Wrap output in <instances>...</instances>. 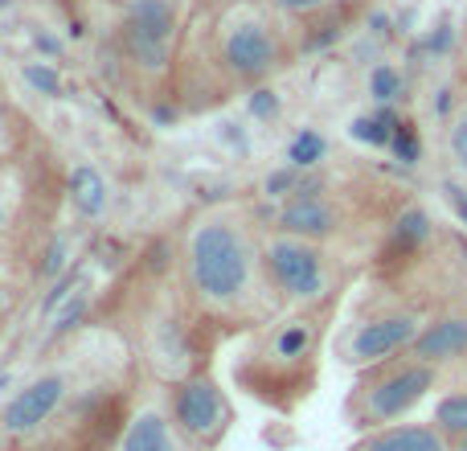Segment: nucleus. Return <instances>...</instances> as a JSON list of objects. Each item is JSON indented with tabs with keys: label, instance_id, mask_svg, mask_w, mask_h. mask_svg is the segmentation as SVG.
Returning <instances> with one entry per match:
<instances>
[{
	"label": "nucleus",
	"instance_id": "9",
	"mask_svg": "<svg viewBox=\"0 0 467 451\" xmlns=\"http://www.w3.org/2000/svg\"><path fill=\"white\" fill-rule=\"evenodd\" d=\"M431 308H422L414 296L386 279H369V288L353 299L345 320H337L332 332V357L345 370H369L378 362H389L398 353H410L427 324Z\"/></svg>",
	"mask_w": 467,
	"mask_h": 451
},
{
	"label": "nucleus",
	"instance_id": "22",
	"mask_svg": "<svg viewBox=\"0 0 467 451\" xmlns=\"http://www.w3.org/2000/svg\"><path fill=\"white\" fill-rule=\"evenodd\" d=\"M451 451H467V435H463V439H460V444H455Z\"/></svg>",
	"mask_w": 467,
	"mask_h": 451
},
{
	"label": "nucleus",
	"instance_id": "5",
	"mask_svg": "<svg viewBox=\"0 0 467 451\" xmlns=\"http://www.w3.org/2000/svg\"><path fill=\"white\" fill-rule=\"evenodd\" d=\"M197 0H82L103 82L136 111L172 99V70Z\"/></svg>",
	"mask_w": 467,
	"mask_h": 451
},
{
	"label": "nucleus",
	"instance_id": "21",
	"mask_svg": "<svg viewBox=\"0 0 467 451\" xmlns=\"http://www.w3.org/2000/svg\"><path fill=\"white\" fill-rule=\"evenodd\" d=\"M460 58H463V66H467V16H463V46H460Z\"/></svg>",
	"mask_w": 467,
	"mask_h": 451
},
{
	"label": "nucleus",
	"instance_id": "20",
	"mask_svg": "<svg viewBox=\"0 0 467 451\" xmlns=\"http://www.w3.org/2000/svg\"><path fill=\"white\" fill-rule=\"evenodd\" d=\"M21 291H25L21 279H8V275H0V341L8 337V329H13V320H16Z\"/></svg>",
	"mask_w": 467,
	"mask_h": 451
},
{
	"label": "nucleus",
	"instance_id": "18",
	"mask_svg": "<svg viewBox=\"0 0 467 451\" xmlns=\"http://www.w3.org/2000/svg\"><path fill=\"white\" fill-rule=\"evenodd\" d=\"M271 8H279L287 21H296L299 29L312 33L320 21H332L337 13H345V8L353 5H365V0H266Z\"/></svg>",
	"mask_w": 467,
	"mask_h": 451
},
{
	"label": "nucleus",
	"instance_id": "19",
	"mask_svg": "<svg viewBox=\"0 0 467 451\" xmlns=\"http://www.w3.org/2000/svg\"><path fill=\"white\" fill-rule=\"evenodd\" d=\"M431 423L443 431V439L451 447L460 444V439L467 435V390H447V394L435 403V414H431Z\"/></svg>",
	"mask_w": 467,
	"mask_h": 451
},
{
	"label": "nucleus",
	"instance_id": "12",
	"mask_svg": "<svg viewBox=\"0 0 467 451\" xmlns=\"http://www.w3.org/2000/svg\"><path fill=\"white\" fill-rule=\"evenodd\" d=\"M161 390H164V406H169L189 451H218L230 439L234 403H230V390L222 386L213 370L189 373L177 386H161Z\"/></svg>",
	"mask_w": 467,
	"mask_h": 451
},
{
	"label": "nucleus",
	"instance_id": "13",
	"mask_svg": "<svg viewBox=\"0 0 467 451\" xmlns=\"http://www.w3.org/2000/svg\"><path fill=\"white\" fill-rule=\"evenodd\" d=\"M414 357L439 365V370H463L467 365V296H455L447 304H439L427 316L419 341L410 349Z\"/></svg>",
	"mask_w": 467,
	"mask_h": 451
},
{
	"label": "nucleus",
	"instance_id": "15",
	"mask_svg": "<svg viewBox=\"0 0 467 451\" xmlns=\"http://www.w3.org/2000/svg\"><path fill=\"white\" fill-rule=\"evenodd\" d=\"M348 451H451V444H447L443 431H439L431 419L427 423L406 419V423H389V427L357 435Z\"/></svg>",
	"mask_w": 467,
	"mask_h": 451
},
{
	"label": "nucleus",
	"instance_id": "10",
	"mask_svg": "<svg viewBox=\"0 0 467 451\" xmlns=\"http://www.w3.org/2000/svg\"><path fill=\"white\" fill-rule=\"evenodd\" d=\"M369 267L337 246H324L304 234L266 226V279L275 288L279 308L307 304H345L353 283Z\"/></svg>",
	"mask_w": 467,
	"mask_h": 451
},
{
	"label": "nucleus",
	"instance_id": "14",
	"mask_svg": "<svg viewBox=\"0 0 467 451\" xmlns=\"http://www.w3.org/2000/svg\"><path fill=\"white\" fill-rule=\"evenodd\" d=\"M115 451H189L185 439H181V431H177V423H172L169 406H164L161 386L144 390V398H140L136 414H131L128 431H123V439Z\"/></svg>",
	"mask_w": 467,
	"mask_h": 451
},
{
	"label": "nucleus",
	"instance_id": "23",
	"mask_svg": "<svg viewBox=\"0 0 467 451\" xmlns=\"http://www.w3.org/2000/svg\"><path fill=\"white\" fill-rule=\"evenodd\" d=\"M197 5H205V0H197Z\"/></svg>",
	"mask_w": 467,
	"mask_h": 451
},
{
	"label": "nucleus",
	"instance_id": "3",
	"mask_svg": "<svg viewBox=\"0 0 467 451\" xmlns=\"http://www.w3.org/2000/svg\"><path fill=\"white\" fill-rule=\"evenodd\" d=\"M307 29L266 0H205L193 5L172 70V111L213 115L296 70Z\"/></svg>",
	"mask_w": 467,
	"mask_h": 451
},
{
	"label": "nucleus",
	"instance_id": "16",
	"mask_svg": "<svg viewBox=\"0 0 467 451\" xmlns=\"http://www.w3.org/2000/svg\"><path fill=\"white\" fill-rule=\"evenodd\" d=\"M41 140L46 136L37 131L33 115L0 87V169H5V164H16L21 156H29Z\"/></svg>",
	"mask_w": 467,
	"mask_h": 451
},
{
	"label": "nucleus",
	"instance_id": "6",
	"mask_svg": "<svg viewBox=\"0 0 467 451\" xmlns=\"http://www.w3.org/2000/svg\"><path fill=\"white\" fill-rule=\"evenodd\" d=\"M340 308L345 304H307L283 308L279 316L242 337L238 357L230 362V382L271 414H299L324 378V353H332Z\"/></svg>",
	"mask_w": 467,
	"mask_h": 451
},
{
	"label": "nucleus",
	"instance_id": "7",
	"mask_svg": "<svg viewBox=\"0 0 467 451\" xmlns=\"http://www.w3.org/2000/svg\"><path fill=\"white\" fill-rule=\"evenodd\" d=\"M389 194L394 189L378 185V181H328V185L296 189L275 210L271 226L316 238L324 246H337L369 267L378 246L386 242L389 226L406 205Z\"/></svg>",
	"mask_w": 467,
	"mask_h": 451
},
{
	"label": "nucleus",
	"instance_id": "11",
	"mask_svg": "<svg viewBox=\"0 0 467 451\" xmlns=\"http://www.w3.org/2000/svg\"><path fill=\"white\" fill-rule=\"evenodd\" d=\"M443 382H447V370H439V365L422 362L414 353H398L389 362H378L369 370L353 373V386H348L345 403H340V419L357 435L389 427V423H406L414 419V411Z\"/></svg>",
	"mask_w": 467,
	"mask_h": 451
},
{
	"label": "nucleus",
	"instance_id": "8",
	"mask_svg": "<svg viewBox=\"0 0 467 451\" xmlns=\"http://www.w3.org/2000/svg\"><path fill=\"white\" fill-rule=\"evenodd\" d=\"M66 205V169L41 140L29 156L0 169V275L21 279L41 258Z\"/></svg>",
	"mask_w": 467,
	"mask_h": 451
},
{
	"label": "nucleus",
	"instance_id": "2",
	"mask_svg": "<svg viewBox=\"0 0 467 451\" xmlns=\"http://www.w3.org/2000/svg\"><path fill=\"white\" fill-rule=\"evenodd\" d=\"M266 226L271 214L258 202L226 197L193 210L172 230L181 296L218 349L283 312L266 279Z\"/></svg>",
	"mask_w": 467,
	"mask_h": 451
},
{
	"label": "nucleus",
	"instance_id": "1",
	"mask_svg": "<svg viewBox=\"0 0 467 451\" xmlns=\"http://www.w3.org/2000/svg\"><path fill=\"white\" fill-rule=\"evenodd\" d=\"M148 378L123 337L90 320L0 403V451H115Z\"/></svg>",
	"mask_w": 467,
	"mask_h": 451
},
{
	"label": "nucleus",
	"instance_id": "17",
	"mask_svg": "<svg viewBox=\"0 0 467 451\" xmlns=\"http://www.w3.org/2000/svg\"><path fill=\"white\" fill-rule=\"evenodd\" d=\"M443 164L460 185H467V95L455 99L451 115L443 123Z\"/></svg>",
	"mask_w": 467,
	"mask_h": 451
},
{
	"label": "nucleus",
	"instance_id": "4",
	"mask_svg": "<svg viewBox=\"0 0 467 451\" xmlns=\"http://www.w3.org/2000/svg\"><path fill=\"white\" fill-rule=\"evenodd\" d=\"M95 320L119 332L144 370L148 386H177L189 373L213 370V357H218V345L197 329L181 296L172 234L136 250V258L99 299Z\"/></svg>",
	"mask_w": 467,
	"mask_h": 451
}]
</instances>
